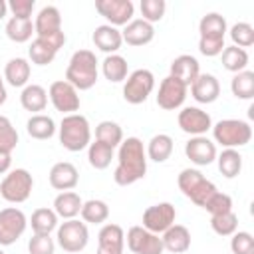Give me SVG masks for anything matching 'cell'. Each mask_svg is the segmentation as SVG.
I'll return each mask as SVG.
<instances>
[{
  "instance_id": "obj_1",
  "label": "cell",
  "mask_w": 254,
  "mask_h": 254,
  "mask_svg": "<svg viewBox=\"0 0 254 254\" xmlns=\"http://www.w3.org/2000/svg\"><path fill=\"white\" fill-rule=\"evenodd\" d=\"M147 173V153L139 137H127L121 141L117 151V167L113 179L119 187L141 181Z\"/></svg>"
},
{
  "instance_id": "obj_2",
  "label": "cell",
  "mask_w": 254,
  "mask_h": 254,
  "mask_svg": "<svg viewBox=\"0 0 254 254\" xmlns=\"http://www.w3.org/2000/svg\"><path fill=\"white\" fill-rule=\"evenodd\" d=\"M198 52L206 58L220 56L224 50V36H226V20L218 12H208L198 22Z\"/></svg>"
},
{
  "instance_id": "obj_3",
  "label": "cell",
  "mask_w": 254,
  "mask_h": 254,
  "mask_svg": "<svg viewBox=\"0 0 254 254\" xmlns=\"http://www.w3.org/2000/svg\"><path fill=\"white\" fill-rule=\"evenodd\" d=\"M65 81L71 83L75 89L85 91L91 89L97 81V58L89 50H77L73 52L67 69H65Z\"/></svg>"
},
{
  "instance_id": "obj_4",
  "label": "cell",
  "mask_w": 254,
  "mask_h": 254,
  "mask_svg": "<svg viewBox=\"0 0 254 254\" xmlns=\"http://www.w3.org/2000/svg\"><path fill=\"white\" fill-rule=\"evenodd\" d=\"M60 143L64 145V149H67L71 153H77V151L89 147V143H91L89 121L79 113L64 115V119L60 123Z\"/></svg>"
},
{
  "instance_id": "obj_5",
  "label": "cell",
  "mask_w": 254,
  "mask_h": 254,
  "mask_svg": "<svg viewBox=\"0 0 254 254\" xmlns=\"http://www.w3.org/2000/svg\"><path fill=\"white\" fill-rule=\"evenodd\" d=\"M177 183L181 192L187 198H190L196 206H204L206 200L216 192V187L208 179H204V175L196 169H183Z\"/></svg>"
},
{
  "instance_id": "obj_6",
  "label": "cell",
  "mask_w": 254,
  "mask_h": 254,
  "mask_svg": "<svg viewBox=\"0 0 254 254\" xmlns=\"http://www.w3.org/2000/svg\"><path fill=\"white\" fill-rule=\"evenodd\" d=\"M214 141L220 143L224 149L244 147L252 139V127L248 121L242 119H222L216 125H212Z\"/></svg>"
},
{
  "instance_id": "obj_7",
  "label": "cell",
  "mask_w": 254,
  "mask_h": 254,
  "mask_svg": "<svg viewBox=\"0 0 254 254\" xmlns=\"http://www.w3.org/2000/svg\"><path fill=\"white\" fill-rule=\"evenodd\" d=\"M34 189V179L26 169L10 171L0 183V196L12 204H20L30 198Z\"/></svg>"
},
{
  "instance_id": "obj_8",
  "label": "cell",
  "mask_w": 254,
  "mask_h": 254,
  "mask_svg": "<svg viewBox=\"0 0 254 254\" xmlns=\"http://www.w3.org/2000/svg\"><path fill=\"white\" fill-rule=\"evenodd\" d=\"M58 244L64 252H69V254H75V252H81L87 242H89V230H87V224L85 222H79L75 218H69L62 224H58Z\"/></svg>"
},
{
  "instance_id": "obj_9",
  "label": "cell",
  "mask_w": 254,
  "mask_h": 254,
  "mask_svg": "<svg viewBox=\"0 0 254 254\" xmlns=\"http://www.w3.org/2000/svg\"><path fill=\"white\" fill-rule=\"evenodd\" d=\"M155 89V75L149 69H135L127 75L123 85V99L131 105H139L147 101L151 91Z\"/></svg>"
},
{
  "instance_id": "obj_10",
  "label": "cell",
  "mask_w": 254,
  "mask_h": 254,
  "mask_svg": "<svg viewBox=\"0 0 254 254\" xmlns=\"http://www.w3.org/2000/svg\"><path fill=\"white\" fill-rule=\"evenodd\" d=\"M64 44H65L64 30L62 32H56L52 36H44V38L36 36V40L28 48V56H30L32 64H36V65H48V64L54 62L56 54L60 52V48H64Z\"/></svg>"
},
{
  "instance_id": "obj_11",
  "label": "cell",
  "mask_w": 254,
  "mask_h": 254,
  "mask_svg": "<svg viewBox=\"0 0 254 254\" xmlns=\"http://www.w3.org/2000/svg\"><path fill=\"white\" fill-rule=\"evenodd\" d=\"M26 226H28V218L20 208L16 206L2 208L0 210V246L14 244L24 234Z\"/></svg>"
},
{
  "instance_id": "obj_12",
  "label": "cell",
  "mask_w": 254,
  "mask_h": 254,
  "mask_svg": "<svg viewBox=\"0 0 254 254\" xmlns=\"http://www.w3.org/2000/svg\"><path fill=\"white\" fill-rule=\"evenodd\" d=\"M48 97L52 101V105L56 107V111H62L64 115H71L79 109V95L77 89L67 83L65 79H58L50 85Z\"/></svg>"
},
{
  "instance_id": "obj_13",
  "label": "cell",
  "mask_w": 254,
  "mask_h": 254,
  "mask_svg": "<svg viewBox=\"0 0 254 254\" xmlns=\"http://www.w3.org/2000/svg\"><path fill=\"white\" fill-rule=\"evenodd\" d=\"M175 218H177L175 206L171 202H159L143 212V228H147L153 234H163L167 228L175 224Z\"/></svg>"
},
{
  "instance_id": "obj_14",
  "label": "cell",
  "mask_w": 254,
  "mask_h": 254,
  "mask_svg": "<svg viewBox=\"0 0 254 254\" xmlns=\"http://www.w3.org/2000/svg\"><path fill=\"white\" fill-rule=\"evenodd\" d=\"M95 10L109 22V26H127L133 20L135 6L131 0H97Z\"/></svg>"
},
{
  "instance_id": "obj_15",
  "label": "cell",
  "mask_w": 254,
  "mask_h": 254,
  "mask_svg": "<svg viewBox=\"0 0 254 254\" xmlns=\"http://www.w3.org/2000/svg\"><path fill=\"white\" fill-rule=\"evenodd\" d=\"M187 91L189 87L179 81L177 77L173 75H167L161 85H159V93H157V105L165 111H173V109H179L185 99H187Z\"/></svg>"
},
{
  "instance_id": "obj_16",
  "label": "cell",
  "mask_w": 254,
  "mask_h": 254,
  "mask_svg": "<svg viewBox=\"0 0 254 254\" xmlns=\"http://www.w3.org/2000/svg\"><path fill=\"white\" fill-rule=\"evenodd\" d=\"M127 246L133 254H163L165 250L159 234H153L143 226H131L127 230Z\"/></svg>"
},
{
  "instance_id": "obj_17",
  "label": "cell",
  "mask_w": 254,
  "mask_h": 254,
  "mask_svg": "<svg viewBox=\"0 0 254 254\" xmlns=\"http://www.w3.org/2000/svg\"><path fill=\"white\" fill-rule=\"evenodd\" d=\"M179 127L181 131L192 135V137H198V135H204L208 129H212V119L206 111H202L200 107H185L183 111H179Z\"/></svg>"
},
{
  "instance_id": "obj_18",
  "label": "cell",
  "mask_w": 254,
  "mask_h": 254,
  "mask_svg": "<svg viewBox=\"0 0 254 254\" xmlns=\"http://www.w3.org/2000/svg\"><path fill=\"white\" fill-rule=\"evenodd\" d=\"M185 155L187 159H190V163L198 165V167H206L210 165L212 161H216V145L204 137V135H198V137H190L185 145Z\"/></svg>"
},
{
  "instance_id": "obj_19",
  "label": "cell",
  "mask_w": 254,
  "mask_h": 254,
  "mask_svg": "<svg viewBox=\"0 0 254 254\" xmlns=\"http://www.w3.org/2000/svg\"><path fill=\"white\" fill-rule=\"evenodd\" d=\"M125 232L119 224H103L97 234V252L95 254H123Z\"/></svg>"
},
{
  "instance_id": "obj_20",
  "label": "cell",
  "mask_w": 254,
  "mask_h": 254,
  "mask_svg": "<svg viewBox=\"0 0 254 254\" xmlns=\"http://www.w3.org/2000/svg\"><path fill=\"white\" fill-rule=\"evenodd\" d=\"M190 95L198 103H214L220 95V83L212 73H198L190 83Z\"/></svg>"
},
{
  "instance_id": "obj_21",
  "label": "cell",
  "mask_w": 254,
  "mask_h": 254,
  "mask_svg": "<svg viewBox=\"0 0 254 254\" xmlns=\"http://www.w3.org/2000/svg\"><path fill=\"white\" fill-rule=\"evenodd\" d=\"M79 181V173L75 169V165L67 163V161H60L50 169V185L56 190H71L75 189Z\"/></svg>"
},
{
  "instance_id": "obj_22",
  "label": "cell",
  "mask_w": 254,
  "mask_h": 254,
  "mask_svg": "<svg viewBox=\"0 0 254 254\" xmlns=\"http://www.w3.org/2000/svg\"><path fill=\"white\" fill-rule=\"evenodd\" d=\"M121 38L127 46H145L155 38V28L153 24L145 22L143 18L131 20L123 30H121Z\"/></svg>"
},
{
  "instance_id": "obj_23",
  "label": "cell",
  "mask_w": 254,
  "mask_h": 254,
  "mask_svg": "<svg viewBox=\"0 0 254 254\" xmlns=\"http://www.w3.org/2000/svg\"><path fill=\"white\" fill-rule=\"evenodd\" d=\"M200 73V64L194 56H189V54H183V56H177L173 62H171V73L173 77H177L179 81H183L187 87H190V83L198 77Z\"/></svg>"
},
{
  "instance_id": "obj_24",
  "label": "cell",
  "mask_w": 254,
  "mask_h": 254,
  "mask_svg": "<svg viewBox=\"0 0 254 254\" xmlns=\"http://www.w3.org/2000/svg\"><path fill=\"white\" fill-rule=\"evenodd\" d=\"M62 32V14L56 6H44L34 20V34L44 38Z\"/></svg>"
},
{
  "instance_id": "obj_25",
  "label": "cell",
  "mask_w": 254,
  "mask_h": 254,
  "mask_svg": "<svg viewBox=\"0 0 254 254\" xmlns=\"http://www.w3.org/2000/svg\"><path fill=\"white\" fill-rule=\"evenodd\" d=\"M163 248L173 252V254H183L190 248V232L187 226L183 224H173L171 228H167L161 236Z\"/></svg>"
},
{
  "instance_id": "obj_26",
  "label": "cell",
  "mask_w": 254,
  "mask_h": 254,
  "mask_svg": "<svg viewBox=\"0 0 254 254\" xmlns=\"http://www.w3.org/2000/svg\"><path fill=\"white\" fill-rule=\"evenodd\" d=\"M91 40H93L95 48L101 50V52H105L107 56L115 54V52L121 48V44H123L121 32H119L117 28L109 26V24H101V26H97L95 32H93V36H91Z\"/></svg>"
},
{
  "instance_id": "obj_27",
  "label": "cell",
  "mask_w": 254,
  "mask_h": 254,
  "mask_svg": "<svg viewBox=\"0 0 254 254\" xmlns=\"http://www.w3.org/2000/svg\"><path fill=\"white\" fill-rule=\"evenodd\" d=\"M30 73H32V67L26 58H12L4 67V79L12 87H26Z\"/></svg>"
},
{
  "instance_id": "obj_28",
  "label": "cell",
  "mask_w": 254,
  "mask_h": 254,
  "mask_svg": "<svg viewBox=\"0 0 254 254\" xmlns=\"http://www.w3.org/2000/svg\"><path fill=\"white\" fill-rule=\"evenodd\" d=\"M20 103L26 111L38 115L48 105V91L38 83H28L20 93Z\"/></svg>"
},
{
  "instance_id": "obj_29",
  "label": "cell",
  "mask_w": 254,
  "mask_h": 254,
  "mask_svg": "<svg viewBox=\"0 0 254 254\" xmlns=\"http://www.w3.org/2000/svg\"><path fill=\"white\" fill-rule=\"evenodd\" d=\"M81 198L77 192L73 190H64L60 192L56 198H54V212L58 214V218H64V220H69V218H75L81 210Z\"/></svg>"
},
{
  "instance_id": "obj_30",
  "label": "cell",
  "mask_w": 254,
  "mask_h": 254,
  "mask_svg": "<svg viewBox=\"0 0 254 254\" xmlns=\"http://www.w3.org/2000/svg\"><path fill=\"white\" fill-rule=\"evenodd\" d=\"M173 147H175L173 137L167 135V133H159V135L151 137V141H149L145 153H147V159H151V161H155V163H165V161L171 157Z\"/></svg>"
},
{
  "instance_id": "obj_31",
  "label": "cell",
  "mask_w": 254,
  "mask_h": 254,
  "mask_svg": "<svg viewBox=\"0 0 254 254\" xmlns=\"http://www.w3.org/2000/svg\"><path fill=\"white\" fill-rule=\"evenodd\" d=\"M26 131L32 139H38V141H46L50 137H54L56 133V123L50 115H44V113H38V115H32L26 123Z\"/></svg>"
},
{
  "instance_id": "obj_32",
  "label": "cell",
  "mask_w": 254,
  "mask_h": 254,
  "mask_svg": "<svg viewBox=\"0 0 254 254\" xmlns=\"http://www.w3.org/2000/svg\"><path fill=\"white\" fill-rule=\"evenodd\" d=\"M101 71L105 75V79H109L111 83H119L123 79H127V71H129V65H127V60L119 54H111L103 60L101 64Z\"/></svg>"
},
{
  "instance_id": "obj_33",
  "label": "cell",
  "mask_w": 254,
  "mask_h": 254,
  "mask_svg": "<svg viewBox=\"0 0 254 254\" xmlns=\"http://www.w3.org/2000/svg\"><path fill=\"white\" fill-rule=\"evenodd\" d=\"M30 226L34 234H50L58 228V214L54 212V208H36L30 216Z\"/></svg>"
},
{
  "instance_id": "obj_34",
  "label": "cell",
  "mask_w": 254,
  "mask_h": 254,
  "mask_svg": "<svg viewBox=\"0 0 254 254\" xmlns=\"http://www.w3.org/2000/svg\"><path fill=\"white\" fill-rule=\"evenodd\" d=\"M34 34V22L32 18H16L12 16L8 22H6V36L16 42V44H24L32 38Z\"/></svg>"
},
{
  "instance_id": "obj_35",
  "label": "cell",
  "mask_w": 254,
  "mask_h": 254,
  "mask_svg": "<svg viewBox=\"0 0 254 254\" xmlns=\"http://www.w3.org/2000/svg\"><path fill=\"white\" fill-rule=\"evenodd\" d=\"M81 218L85 224H101L109 218V206L105 200H99V198H91V200H85L81 204V210H79Z\"/></svg>"
},
{
  "instance_id": "obj_36",
  "label": "cell",
  "mask_w": 254,
  "mask_h": 254,
  "mask_svg": "<svg viewBox=\"0 0 254 254\" xmlns=\"http://www.w3.org/2000/svg\"><path fill=\"white\" fill-rule=\"evenodd\" d=\"M113 155H115V149L109 147V145H105V143H101V141H93V143H89V147H87V161H89V165H91L93 169H97V171L107 169V167L111 165Z\"/></svg>"
},
{
  "instance_id": "obj_37",
  "label": "cell",
  "mask_w": 254,
  "mask_h": 254,
  "mask_svg": "<svg viewBox=\"0 0 254 254\" xmlns=\"http://www.w3.org/2000/svg\"><path fill=\"white\" fill-rule=\"evenodd\" d=\"M216 163H218V171L226 179H234L242 171V155L236 149H224L220 155H216Z\"/></svg>"
},
{
  "instance_id": "obj_38",
  "label": "cell",
  "mask_w": 254,
  "mask_h": 254,
  "mask_svg": "<svg viewBox=\"0 0 254 254\" xmlns=\"http://www.w3.org/2000/svg\"><path fill=\"white\" fill-rule=\"evenodd\" d=\"M222 65L224 69L232 71V73H238V71H244L246 65H248V52L242 50V48H236V46H224L222 50Z\"/></svg>"
},
{
  "instance_id": "obj_39",
  "label": "cell",
  "mask_w": 254,
  "mask_h": 254,
  "mask_svg": "<svg viewBox=\"0 0 254 254\" xmlns=\"http://www.w3.org/2000/svg\"><path fill=\"white\" fill-rule=\"evenodd\" d=\"M230 89H232V95L238 99H246V101L252 99L254 97V71L244 69V71L234 73L230 81Z\"/></svg>"
},
{
  "instance_id": "obj_40",
  "label": "cell",
  "mask_w": 254,
  "mask_h": 254,
  "mask_svg": "<svg viewBox=\"0 0 254 254\" xmlns=\"http://www.w3.org/2000/svg\"><path fill=\"white\" fill-rule=\"evenodd\" d=\"M95 141H101L109 147H119L121 141H123V129L119 123L115 121H101L97 127H95Z\"/></svg>"
},
{
  "instance_id": "obj_41",
  "label": "cell",
  "mask_w": 254,
  "mask_h": 254,
  "mask_svg": "<svg viewBox=\"0 0 254 254\" xmlns=\"http://www.w3.org/2000/svg\"><path fill=\"white\" fill-rule=\"evenodd\" d=\"M210 228L218 234V236H232L238 228V216L230 210L224 214H216L210 216Z\"/></svg>"
},
{
  "instance_id": "obj_42",
  "label": "cell",
  "mask_w": 254,
  "mask_h": 254,
  "mask_svg": "<svg viewBox=\"0 0 254 254\" xmlns=\"http://www.w3.org/2000/svg\"><path fill=\"white\" fill-rule=\"evenodd\" d=\"M18 145V131L6 115H0V151L12 153Z\"/></svg>"
},
{
  "instance_id": "obj_43",
  "label": "cell",
  "mask_w": 254,
  "mask_h": 254,
  "mask_svg": "<svg viewBox=\"0 0 254 254\" xmlns=\"http://www.w3.org/2000/svg\"><path fill=\"white\" fill-rule=\"evenodd\" d=\"M230 38H232V46L236 48H250L254 44V28L248 22H238L230 28Z\"/></svg>"
},
{
  "instance_id": "obj_44",
  "label": "cell",
  "mask_w": 254,
  "mask_h": 254,
  "mask_svg": "<svg viewBox=\"0 0 254 254\" xmlns=\"http://www.w3.org/2000/svg\"><path fill=\"white\" fill-rule=\"evenodd\" d=\"M139 8H141V14H143V20L153 24V22H159L165 16L167 4H165V0H141Z\"/></svg>"
},
{
  "instance_id": "obj_45",
  "label": "cell",
  "mask_w": 254,
  "mask_h": 254,
  "mask_svg": "<svg viewBox=\"0 0 254 254\" xmlns=\"http://www.w3.org/2000/svg\"><path fill=\"white\" fill-rule=\"evenodd\" d=\"M210 216H216V214H224V212H230L232 210V198L228 196V194H224V192H214L208 200H206V204L202 206Z\"/></svg>"
},
{
  "instance_id": "obj_46",
  "label": "cell",
  "mask_w": 254,
  "mask_h": 254,
  "mask_svg": "<svg viewBox=\"0 0 254 254\" xmlns=\"http://www.w3.org/2000/svg\"><path fill=\"white\" fill-rule=\"evenodd\" d=\"M56 242L50 234H34L28 240V252L30 254H54Z\"/></svg>"
},
{
  "instance_id": "obj_47",
  "label": "cell",
  "mask_w": 254,
  "mask_h": 254,
  "mask_svg": "<svg viewBox=\"0 0 254 254\" xmlns=\"http://www.w3.org/2000/svg\"><path fill=\"white\" fill-rule=\"evenodd\" d=\"M230 250L232 254H252L254 250V238L250 232H234L230 238Z\"/></svg>"
},
{
  "instance_id": "obj_48",
  "label": "cell",
  "mask_w": 254,
  "mask_h": 254,
  "mask_svg": "<svg viewBox=\"0 0 254 254\" xmlns=\"http://www.w3.org/2000/svg\"><path fill=\"white\" fill-rule=\"evenodd\" d=\"M34 6H36L34 0H10V2H8V10H10L12 16H16V18H30Z\"/></svg>"
},
{
  "instance_id": "obj_49",
  "label": "cell",
  "mask_w": 254,
  "mask_h": 254,
  "mask_svg": "<svg viewBox=\"0 0 254 254\" xmlns=\"http://www.w3.org/2000/svg\"><path fill=\"white\" fill-rule=\"evenodd\" d=\"M10 165H12V153L0 151V175L8 173L10 171Z\"/></svg>"
},
{
  "instance_id": "obj_50",
  "label": "cell",
  "mask_w": 254,
  "mask_h": 254,
  "mask_svg": "<svg viewBox=\"0 0 254 254\" xmlns=\"http://www.w3.org/2000/svg\"><path fill=\"white\" fill-rule=\"evenodd\" d=\"M6 97H8V93H6V87H4V79L0 75V105L6 101Z\"/></svg>"
},
{
  "instance_id": "obj_51",
  "label": "cell",
  "mask_w": 254,
  "mask_h": 254,
  "mask_svg": "<svg viewBox=\"0 0 254 254\" xmlns=\"http://www.w3.org/2000/svg\"><path fill=\"white\" fill-rule=\"evenodd\" d=\"M6 12H8V4H6L4 0H0V20H4Z\"/></svg>"
},
{
  "instance_id": "obj_52",
  "label": "cell",
  "mask_w": 254,
  "mask_h": 254,
  "mask_svg": "<svg viewBox=\"0 0 254 254\" xmlns=\"http://www.w3.org/2000/svg\"><path fill=\"white\" fill-rule=\"evenodd\" d=\"M0 254H4V252H2V250H0Z\"/></svg>"
}]
</instances>
